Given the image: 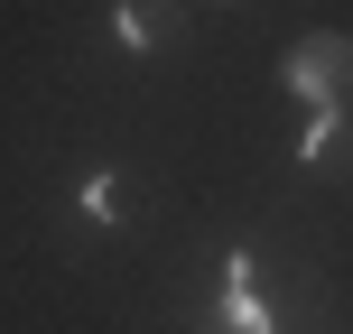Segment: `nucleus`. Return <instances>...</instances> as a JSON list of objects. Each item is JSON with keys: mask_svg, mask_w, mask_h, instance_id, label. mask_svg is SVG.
Here are the masks:
<instances>
[{"mask_svg": "<svg viewBox=\"0 0 353 334\" xmlns=\"http://www.w3.org/2000/svg\"><path fill=\"white\" fill-rule=\"evenodd\" d=\"M279 84L298 93L307 112L353 103V37H344V28H307V37H288V56H279Z\"/></svg>", "mask_w": 353, "mask_h": 334, "instance_id": "nucleus-1", "label": "nucleus"}, {"mask_svg": "<svg viewBox=\"0 0 353 334\" xmlns=\"http://www.w3.org/2000/svg\"><path fill=\"white\" fill-rule=\"evenodd\" d=\"M205 334H279V316H270V298H261V260H251L242 242L223 251V298H214Z\"/></svg>", "mask_w": 353, "mask_h": 334, "instance_id": "nucleus-2", "label": "nucleus"}, {"mask_svg": "<svg viewBox=\"0 0 353 334\" xmlns=\"http://www.w3.org/2000/svg\"><path fill=\"white\" fill-rule=\"evenodd\" d=\"M325 158H353V112L344 103H325V112H307V130H298V167H325Z\"/></svg>", "mask_w": 353, "mask_h": 334, "instance_id": "nucleus-3", "label": "nucleus"}, {"mask_svg": "<svg viewBox=\"0 0 353 334\" xmlns=\"http://www.w3.org/2000/svg\"><path fill=\"white\" fill-rule=\"evenodd\" d=\"M168 37V0H112V47L121 56H159Z\"/></svg>", "mask_w": 353, "mask_h": 334, "instance_id": "nucleus-4", "label": "nucleus"}, {"mask_svg": "<svg viewBox=\"0 0 353 334\" xmlns=\"http://www.w3.org/2000/svg\"><path fill=\"white\" fill-rule=\"evenodd\" d=\"M121 167H93L84 176V186H74V223H93V232H112V223H121Z\"/></svg>", "mask_w": 353, "mask_h": 334, "instance_id": "nucleus-5", "label": "nucleus"}]
</instances>
